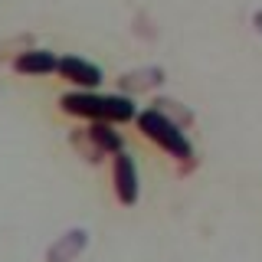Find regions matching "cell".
Masks as SVG:
<instances>
[{
  "label": "cell",
  "instance_id": "obj_5",
  "mask_svg": "<svg viewBox=\"0 0 262 262\" xmlns=\"http://www.w3.org/2000/svg\"><path fill=\"white\" fill-rule=\"evenodd\" d=\"M158 85H164V69L161 66H141L118 76V92L121 95H141V92H154Z\"/></svg>",
  "mask_w": 262,
  "mask_h": 262
},
{
  "label": "cell",
  "instance_id": "obj_3",
  "mask_svg": "<svg viewBox=\"0 0 262 262\" xmlns=\"http://www.w3.org/2000/svg\"><path fill=\"white\" fill-rule=\"evenodd\" d=\"M112 184H115V196H118V203L135 207V203H138V193H141V184H138L135 158H131L128 151H118L112 158Z\"/></svg>",
  "mask_w": 262,
  "mask_h": 262
},
{
  "label": "cell",
  "instance_id": "obj_11",
  "mask_svg": "<svg viewBox=\"0 0 262 262\" xmlns=\"http://www.w3.org/2000/svg\"><path fill=\"white\" fill-rule=\"evenodd\" d=\"M33 46V36L30 33H20V36H10V39H4L0 43V62H7V59H16L20 53H27V49Z\"/></svg>",
  "mask_w": 262,
  "mask_h": 262
},
{
  "label": "cell",
  "instance_id": "obj_8",
  "mask_svg": "<svg viewBox=\"0 0 262 262\" xmlns=\"http://www.w3.org/2000/svg\"><path fill=\"white\" fill-rule=\"evenodd\" d=\"M69 144L79 151V158H85L89 164H102L108 154L102 151V147L95 144V138H92V131L89 128H76V131H69Z\"/></svg>",
  "mask_w": 262,
  "mask_h": 262
},
{
  "label": "cell",
  "instance_id": "obj_2",
  "mask_svg": "<svg viewBox=\"0 0 262 262\" xmlns=\"http://www.w3.org/2000/svg\"><path fill=\"white\" fill-rule=\"evenodd\" d=\"M138 131L147 138V141H154L158 147H164V151L170 154L177 164H180V174H190V170L196 167V158H193V144L187 141V135H184V128L174 125L170 118H164L161 112H154V108H147V112H138Z\"/></svg>",
  "mask_w": 262,
  "mask_h": 262
},
{
  "label": "cell",
  "instance_id": "obj_12",
  "mask_svg": "<svg viewBox=\"0 0 262 262\" xmlns=\"http://www.w3.org/2000/svg\"><path fill=\"white\" fill-rule=\"evenodd\" d=\"M252 27L262 33V10H256V16H252Z\"/></svg>",
  "mask_w": 262,
  "mask_h": 262
},
{
  "label": "cell",
  "instance_id": "obj_9",
  "mask_svg": "<svg viewBox=\"0 0 262 262\" xmlns=\"http://www.w3.org/2000/svg\"><path fill=\"white\" fill-rule=\"evenodd\" d=\"M89 131H92V138H95V144L102 147L108 158H115L118 151H125V141H121V135L115 131L112 121H92L89 125Z\"/></svg>",
  "mask_w": 262,
  "mask_h": 262
},
{
  "label": "cell",
  "instance_id": "obj_7",
  "mask_svg": "<svg viewBox=\"0 0 262 262\" xmlns=\"http://www.w3.org/2000/svg\"><path fill=\"white\" fill-rule=\"evenodd\" d=\"M13 69L20 72V76H49V72L59 69V56L49 53V49L30 46L27 53H20L13 59Z\"/></svg>",
  "mask_w": 262,
  "mask_h": 262
},
{
  "label": "cell",
  "instance_id": "obj_1",
  "mask_svg": "<svg viewBox=\"0 0 262 262\" xmlns=\"http://www.w3.org/2000/svg\"><path fill=\"white\" fill-rule=\"evenodd\" d=\"M59 108L72 118H85V121H131L138 118V108L131 102V95H95V92H66L59 98Z\"/></svg>",
  "mask_w": 262,
  "mask_h": 262
},
{
  "label": "cell",
  "instance_id": "obj_6",
  "mask_svg": "<svg viewBox=\"0 0 262 262\" xmlns=\"http://www.w3.org/2000/svg\"><path fill=\"white\" fill-rule=\"evenodd\" d=\"M89 246V233L82 226H72L46 249V262H76Z\"/></svg>",
  "mask_w": 262,
  "mask_h": 262
},
{
  "label": "cell",
  "instance_id": "obj_10",
  "mask_svg": "<svg viewBox=\"0 0 262 262\" xmlns=\"http://www.w3.org/2000/svg\"><path fill=\"white\" fill-rule=\"evenodd\" d=\"M151 108L161 112L164 118H170V121H174V125H180V128H190V125H193V112L187 108V105H180L177 98H164V95H161V98H154V102H151Z\"/></svg>",
  "mask_w": 262,
  "mask_h": 262
},
{
  "label": "cell",
  "instance_id": "obj_4",
  "mask_svg": "<svg viewBox=\"0 0 262 262\" xmlns=\"http://www.w3.org/2000/svg\"><path fill=\"white\" fill-rule=\"evenodd\" d=\"M56 72H59L66 82L85 89V92L98 89V82H102V69H98L95 62H89V59H79V56H62V59H59V69H56Z\"/></svg>",
  "mask_w": 262,
  "mask_h": 262
}]
</instances>
